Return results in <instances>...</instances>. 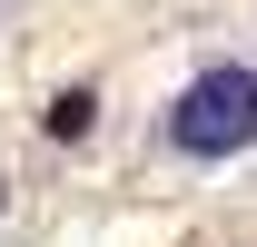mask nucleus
I'll return each mask as SVG.
<instances>
[{"instance_id": "1", "label": "nucleus", "mask_w": 257, "mask_h": 247, "mask_svg": "<svg viewBox=\"0 0 257 247\" xmlns=\"http://www.w3.org/2000/svg\"><path fill=\"white\" fill-rule=\"evenodd\" d=\"M168 149L218 168V158L257 149V60H208L188 89L168 99Z\"/></svg>"}, {"instance_id": "2", "label": "nucleus", "mask_w": 257, "mask_h": 247, "mask_svg": "<svg viewBox=\"0 0 257 247\" xmlns=\"http://www.w3.org/2000/svg\"><path fill=\"white\" fill-rule=\"evenodd\" d=\"M89 119H99L89 89H60V99H50V139H89Z\"/></svg>"}, {"instance_id": "3", "label": "nucleus", "mask_w": 257, "mask_h": 247, "mask_svg": "<svg viewBox=\"0 0 257 247\" xmlns=\"http://www.w3.org/2000/svg\"><path fill=\"white\" fill-rule=\"evenodd\" d=\"M0 208H10V188H0Z\"/></svg>"}]
</instances>
